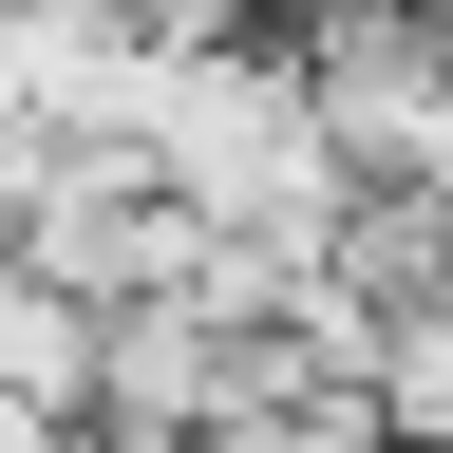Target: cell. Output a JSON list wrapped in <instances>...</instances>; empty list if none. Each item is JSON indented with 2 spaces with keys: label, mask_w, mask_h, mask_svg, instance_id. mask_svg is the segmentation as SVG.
I'll list each match as a JSON object with an SVG mask.
<instances>
[{
  "label": "cell",
  "mask_w": 453,
  "mask_h": 453,
  "mask_svg": "<svg viewBox=\"0 0 453 453\" xmlns=\"http://www.w3.org/2000/svg\"><path fill=\"white\" fill-rule=\"evenodd\" d=\"M0 453H57V416H19V396H0Z\"/></svg>",
  "instance_id": "cell-2"
},
{
  "label": "cell",
  "mask_w": 453,
  "mask_h": 453,
  "mask_svg": "<svg viewBox=\"0 0 453 453\" xmlns=\"http://www.w3.org/2000/svg\"><path fill=\"white\" fill-rule=\"evenodd\" d=\"M0 396H19V416H57V434L95 416V303H57L19 246H0Z\"/></svg>",
  "instance_id": "cell-1"
}]
</instances>
